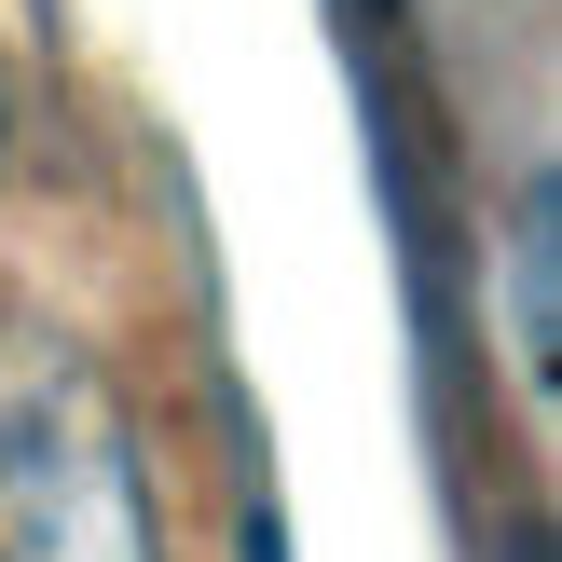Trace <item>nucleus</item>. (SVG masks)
Wrapping results in <instances>:
<instances>
[{
    "mask_svg": "<svg viewBox=\"0 0 562 562\" xmlns=\"http://www.w3.org/2000/svg\"><path fill=\"white\" fill-rule=\"evenodd\" d=\"M0 562H165L137 439L55 329H0Z\"/></svg>",
    "mask_w": 562,
    "mask_h": 562,
    "instance_id": "f257e3e1",
    "label": "nucleus"
},
{
    "mask_svg": "<svg viewBox=\"0 0 562 562\" xmlns=\"http://www.w3.org/2000/svg\"><path fill=\"white\" fill-rule=\"evenodd\" d=\"M329 14H344V42H357V55H371V42H384V27H398V0H329Z\"/></svg>",
    "mask_w": 562,
    "mask_h": 562,
    "instance_id": "7ed1b4c3",
    "label": "nucleus"
},
{
    "mask_svg": "<svg viewBox=\"0 0 562 562\" xmlns=\"http://www.w3.org/2000/svg\"><path fill=\"white\" fill-rule=\"evenodd\" d=\"M521 357L549 371V179H521Z\"/></svg>",
    "mask_w": 562,
    "mask_h": 562,
    "instance_id": "f03ea898",
    "label": "nucleus"
}]
</instances>
